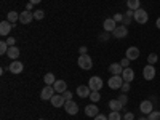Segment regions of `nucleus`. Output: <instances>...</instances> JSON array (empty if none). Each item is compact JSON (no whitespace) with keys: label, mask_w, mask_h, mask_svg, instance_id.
Returning <instances> with one entry per match:
<instances>
[{"label":"nucleus","mask_w":160,"mask_h":120,"mask_svg":"<svg viewBox=\"0 0 160 120\" xmlns=\"http://www.w3.org/2000/svg\"><path fill=\"white\" fill-rule=\"evenodd\" d=\"M139 5H141V2L139 0H127V7H128V10H138L139 8Z\"/></svg>","instance_id":"obj_23"},{"label":"nucleus","mask_w":160,"mask_h":120,"mask_svg":"<svg viewBox=\"0 0 160 120\" xmlns=\"http://www.w3.org/2000/svg\"><path fill=\"white\" fill-rule=\"evenodd\" d=\"M32 8H34V3H31V2H29L28 5H26V10H29V11H31Z\"/></svg>","instance_id":"obj_43"},{"label":"nucleus","mask_w":160,"mask_h":120,"mask_svg":"<svg viewBox=\"0 0 160 120\" xmlns=\"http://www.w3.org/2000/svg\"><path fill=\"white\" fill-rule=\"evenodd\" d=\"M7 56L10 58V59H18L19 58V48L15 45V47H10L8 48V51H7Z\"/></svg>","instance_id":"obj_21"},{"label":"nucleus","mask_w":160,"mask_h":120,"mask_svg":"<svg viewBox=\"0 0 160 120\" xmlns=\"http://www.w3.org/2000/svg\"><path fill=\"white\" fill-rule=\"evenodd\" d=\"M43 82H45L47 85H53V83L56 82V78H55V74H51V72L45 74V77H43Z\"/></svg>","instance_id":"obj_25"},{"label":"nucleus","mask_w":160,"mask_h":120,"mask_svg":"<svg viewBox=\"0 0 160 120\" xmlns=\"http://www.w3.org/2000/svg\"><path fill=\"white\" fill-rule=\"evenodd\" d=\"M157 61H158V56L155 55V53H151V55L148 56V62H149V64H152V66H154Z\"/></svg>","instance_id":"obj_31"},{"label":"nucleus","mask_w":160,"mask_h":120,"mask_svg":"<svg viewBox=\"0 0 160 120\" xmlns=\"http://www.w3.org/2000/svg\"><path fill=\"white\" fill-rule=\"evenodd\" d=\"M88 87L91 88V91H99L101 88H102V80L99 78V77H91L90 78V82H88Z\"/></svg>","instance_id":"obj_8"},{"label":"nucleus","mask_w":160,"mask_h":120,"mask_svg":"<svg viewBox=\"0 0 160 120\" xmlns=\"http://www.w3.org/2000/svg\"><path fill=\"white\" fill-rule=\"evenodd\" d=\"M139 111L142 112V114H151L152 111H154V102L151 101V99H144L141 104H139Z\"/></svg>","instance_id":"obj_7"},{"label":"nucleus","mask_w":160,"mask_h":120,"mask_svg":"<svg viewBox=\"0 0 160 120\" xmlns=\"http://www.w3.org/2000/svg\"><path fill=\"white\" fill-rule=\"evenodd\" d=\"M32 19H34V13H32V11L24 10L22 13H19V22H22V24H29Z\"/></svg>","instance_id":"obj_12"},{"label":"nucleus","mask_w":160,"mask_h":120,"mask_svg":"<svg viewBox=\"0 0 160 120\" xmlns=\"http://www.w3.org/2000/svg\"><path fill=\"white\" fill-rule=\"evenodd\" d=\"M38 120H45V118H38Z\"/></svg>","instance_id":"obj_47"},{"label":"nucleus","mask_w":160,"mask_h":120,"mask_svg":"<svg viewBox=\"0 0 160 120\" xmlns=\"http://www.w3.org/2000/svg\"><path fill=\"white\" fill-rule=\"evenodd\" d=\"M11 29H13V24L10 21H2V22H0V35H2V37H7Z\"/></svg>","instance_id":"obj_15"},{"label":"nucleus","mask_w":160,"mask_h":120,"mask_svg":"<svg viewBox=\"0 0 160 120\" xmlns=\"http://www.w3.org/2000/svg\"><path fill=\"white\" fill-rule=\"evenodd\" d=\"M114 21H115V22H122V21H123V15H120V13L114 15Z\"/></svg>","instance_id":"obj_38"},{"label":"nucleus","mask_w":160,"mask_h":120,"mask_svg":"<svg viewBox=\"0 0 160 120\" xmlns=\"http://www.w3.org/2000/svg\"><path fill=\"white\" fill-rule=\"evenodd\" d=\"M95 120H109V118L106 117V115H102V114H98V115L95 117Z\"/></svg>","instance_id":"obj_41"},{"label":"nucleus","mask_w":160,"mask_h":120,"mask_svg":"<svg viewBox=\"0 0 160 120\" xmlns=\"http://www.w3.org/2000/svg\"><path fill=\"white\" fill-rule=\"evenodd\" d=\"M53 88H55L56 93H59V95H62V93L68 90V83L64 82V80H56L55 83H53Z\"/></svg>","instance_id":"obj_17"},{"label":"nucleus","mask_w":160,"mask_h":120,"mask_svg":"<svg viewBox=\"0 0 160 120\" xmlns=\"http://www.w3.org/2000/svg\"><path fill=\"white\" fill-rule=\"evenodd\" d=\"M108 118H109V120H123V117L120 115V112H117V111H112V112L108 115Z\"/></svg>","instance_id":"obj_28"},{"label":"nucleus","mask_w":160,"mask_h":120,"mask_svg":"<svg viewBox=\"0 0 160 120\" xmlns=\"http://www.w3.org/2000/svg\"><path fill=\"white\" fill-rule=\"evenodd\" d=\"M62 96H64V99H72V93L66 90V91L62 93Z\"/></svg>","instance_id":"obj_39"},{"label":"nucleus","mask_w":160,"mask_h":120,"mask_svg":"<svg viewBox=\"0 0 160 120\" xmlns=\"http://www.w3.org/2000/svg\"><path fill=\"white\" fill-rule=\"evenodd\" d=\"M101 99V95H99V91H91V95H90V101L95 104V102H98Z\"/></svg>","instance_id":"obj_27"},{"label":"nucleus","mask_w":160,"mask_h":120,"mask_svg":"<svg viewBox=\"0 0 160 120\" xmlns=\"http://www.w3.org/2000/svg\"><path fill=\"white\" fill-rule=\"evenodd\" d=\"M133 19H135L138 24H146V22H148V19H149V15H148V11H146V10L138 8V10H135Z\"/></svg>","instance_id":"obj_2"},{"label":"nucleus","mask_w":160,"mask_h":120,"mask_svg":"<svg viewBox=\"0 0 160 120\" xmlns=\"http://www.w3.org/2000/svg\"><path fill=\"white\" fill-rule=\"evenodd\" d=\"M55 88H53V85H47V87H43V90H42V93H40V98H42L43 101H48V99H51L53 96H55Z\"/></svg>","instance_id":"obj_4"},{"label":"nucleus","mask_w":160,"mask_h":120,"mask_svg":"<svg viewBox=\"0 0 160 120\" xmlns=\"http://www.w3.org/2000/svg\"><path fill=\"white\" fill-rule=\"evenodd\" d=\"M8 21H10V22H16V21H19V13H16V11H10V13H8Z\"/></svg>","instance_id":"obj_26"},{"label":"nucleus","mask_w":160,"mask_h":120,"mask_svg":"<svg viewBox=\"0 0 160 120\" xmlns=\"http://www.w3.org/2000/svg\"><path fill=\"white\" fill-rule=\"evenodd\" d=\"M66 101H68V99H64V96L59 95V93H55V96L50 99V102H51L53 108H64Z\"/></svg>","instance_id":"obj_6"},{"label":"nucleus","mask_w":160,"mask_h":120,"mask_svg":"<svg viewBox=\"0 0 160 120\" xmlns=\"http://www.w3.org/2000/svg\"><path fill=\"white\" fill-rule=\"evenodd\" d=\"M75 93H77L80 98H90V95H91V88L87 87V85H78L77 90H75Z\"/></svg>","instance_id":"obj_13"},{"label":"nucleus","mask_w":160,"mask_h":120,"mask_svg":"<svg viewBox=\"0 0 160 120\" xmlns=\"http://www.w3.org/2000/svg\"><path fill=\"white\" fill-rule=\"evenodd\" d=\"M122 78H123V82H131L133 78H135V71H133L131 68H125L123 72H122Z\"/></svg>","instance_id":"obj_19"},{"label":"nucleus","mask_w":160,"mask_h":120,"mask_svg":"<svg viewBox=\"0 0 160 120\" xmlns=\"http://www.w3.org/2000/svg\"><path fill=\"white\" fill-rule=\"evenodd\" d=\"M149 120H160V112H157V111H152L151 114H149V117H148Z\"/></svg>","instance_id":"obj_32"},{"label":"nucleus","mask_w":160,"mask_h":120,"mask_svg":"<svg viewBox=\"0 0 160 120\" xmlns=\"http://www.w3.org/2000/svg\"><path fill=\"white\" fill-rule=\"evenodd\" d=\"M77 62H78V68L83 69V71H90L93 68V59L88 55H80Z\"/></svg>","instance_id":"obj_1"},{"label":"nucleus","mask_w":160,"mask_h":120,"mask_svg":"<svg viewBox=\"0 0 160 120\" xmlns=\"http://www.w3.org/2000/svg\"><path fill=\"white\" fill-rule=\"evenodd\" d=\"M109 32H102L101 35H99V40H101V42H108V40H109Z\"/></svg>","instance_id":"obj_34"},{"label":"nucleus","mask_w":160,"mask_h":120,"mask_svg":"<svg viewBox=\"0 0 160 120\" xmlns=\"http://www.w3.org/2000/svg\"><path fill=\"white\" fill-rule=\"evenodd\" d=\"M122 85H123L122 75H112V77L109 78V87H111V90H120V88H122Z\"/></svg>","instance_id":"obj_3"},{"label":"nucleus","mask_w":160,"mask_h":120,"mask_svg":"<svg viewBox=\"0 0 160 120\" xmlns=\"http://www.w3.org/2000/svg\"><path fill=\"white\" fill-rule=\"evenodd\" d=\"M130 88H131L130 83H128V82H123V85H122V88H120V90H122V93H128Z\"/></svg>","instance_id":"obj_35"},{"label":"nucleus","mask_w":160,"mask_h":120,"mask_svg":"<svg viewBox=\"0 0 160 120\" xmlns=\"http://www.w3.org/2000/svg\"><path fill=\"white\" fill-rule=\"evenodd\" d=\"M29 2H31V3H34V5H37V3L42 2V0H29Z\"/></svg>","instance_id":"obj_45"},{"label":"nucleus","mask_w":160,"mask_h":120,"mask_svg":"<svg viewBox=\"0 0 160 120\" xmlns=\"http://www.w3.org/2000/svg\"><path fill=\"white\" fill-rule=\"evenodd\" d=\"M85 114H87V117H93V118H95L99 114V109L96 108V104H88L85 108Z\"/></svg>","instance_id":"obj_18"},{"label":"nucleus","mask_w":160,"mask_h":120,"mask_svg":"<svg viewBox=\"0 0 160 120\" xmlns=\"http://www.w3.org/2000/svg\"><path fill=\"white\" fill-rule=\"evenodd\" d=\"M117 99H118V101H120V102H122V104H123V106H125V104H127V102H128V96H127V93H122V95H120V96H118V98H117Z\"/></svg>","instance_id":"obj_33"},{"label":"nucleus","mask_w":160,"mask_h":120,"mask_svg":"<svg viewBox=\"0 0 160 120\" xmlns=\"http://www.w3.org/2000/svg\"><path fill=\"white\" fill-rule=\"evenodd\" d=\"M125 58H128L130 61L138 59V58H139V50H138V47H130V48H127V55H125Z\"/></svg>","instance_id":"obj_14"},{"label":"nucleus","mask_w":160,"mask_h":120,"mask_svg":"<svg viewBox=\"0 0 160 120\" xmlns=\"http://www.w3.org/2000/svg\"><path fill=\"white\" fill-rule=\"evenodd\" d=\"M22 69H24V64L21 62V61H11L10 62V68H8V71L11 72V74H21L22 72Z\"/></svg>","instance_id":"obj_9"},{"label":"nucleus","mask_w":160,"mask_h":120,"mask_svg":"<svg viewBox=\"0 0 160 120\" xmlns=\"http://www.w3.org/2000/svg\"><path fill=\"white\" fill-rule=\"evenodd\" d=\"M112 35H114L115 38H125V37L128 35V29H127V26H125V24H122V26H117L115 31L112 32Z\"/></svg>","instance_id":"obj_10"},{"label":"nucleus","mask_w":160,"mask_h":120,"mask_svg":"<svg viewBox=\"0 0 160 120\" xmlns=\"http://www.w3.org/2000/svg\"><path fill=\"white\" fill-rule=\"evenodd\" d=\"M15 42H16V40L13 38V37H8V38H7V43H8V47H15Z\"/></svg>","instance_id":"obj_40"},{"label":"nucleus","mask_w":160,"mask_h":120,"mask_svg":"<svg viewBox=\"0 0 160 120\" xmlns=\"http://www.w3.org/2000/svg\"><path fill=\"white\" fill-rule=\"evenodd\" d=\"M8 43H7V40H2L0 42V55H7V51H8Z\"/></svg>","instance_id":"obj_29"},{"label":"nucleus","mask_w":160,"mask_h":120,"mask_svg":"<svg viewBox=\"0 0 160 120\" xmlns=\"http://www.w3.org/2000/svg\"><path fill=\"white\" fill-rule=\"evenodd\" d=\"M139 120H149V118H146V117H139Z\"/></svg>","instance_id":"obj_46"},{"label":"nucleus","mask_w":160,"mask_h":120,"mask_svg":"<svg viewBox=\"0 0 160 120\" xmlns=\"http://www.w3.org/2000/svg\"><path fill=\"white\" fill-rule=\"evenodd\" d=\"M123 120H135V114H133V112H127L123 115Z\"/></svg>","instance_id":"obj_37"},{"label":"nucleus","mask_w":160,"mask_h":120,"mask_svg":"<svg viewBox=\"0 0 160 120\" xmlns=\"http://www.w3.org/2000/svg\"><path fill=\"white\" fill-rule=\"evenodd\" d=\"M133 15H135V11H133V10H127V11H125V16H123L125 26H128V24L133 21Z\"/></svg>","instance_id":"obj_24"},{"label":"nucleus","mask_w":160,"mask_h":120,"mask_svg":"<svg viewBox=\"0 0 160 120\" xmlns=\"http://www.w3.org/2000/svg\"><path fill=\"white\" fill-rule=\"evenodd\" d=\"M109 72H111L112 75H122V72H123L122 64H120V62H114V64H111V66H109Z\"/></svg>","instance_id":"obj_20"},{"label":"nucleus","mask_w":160,"mask_h":120,"mask_svg":"<svg viewBox=\"0 0 160 120\" xmlns=\"http://www.w3.org/2000/svg\"><path fill=\"white\" fill-rule=\"evenodd\" d=\"M43 18H45V13H43V10H35V11H34V19L40 21V19H43Z\"/></svg>","instance_id":"obj_30"},{"label":"nucleus","mask_w":160,"mask_h":120,"mask_svg":"<svg viewBox=\"0 0 160 120\" xmlns=\"http://www.w3.org/2000/svg\"><path fill=\"white\" fill-rule=\"evenodd\" d=\"M64 111L68 112L69 115H75L78 112V104L74 102L72 99H68V101H66V104H64Z\"/></svg>","instance_id":"obj_5"},{"label":"nucleus","mask_w":160,"mask_h":120,"mask_svg":"<svg viewBox=\"0 0 160 120\" xmlns=\"http://www.w3.org/2000/svg\"><path fill=\"white\" fill-rule=\"evenodd\" d=\"M78 51H80V55H87L88 48H87V47H80V48H78Z\"/></svg>","instance_id":"obj_42"},{"label":"nucleus","mask_w":160,"mask_h":120,"mask_svg":"<svg viewBox=\"0 0 160 120\" xmlns=\"http://www.w3.org/2000/svg\"><path fill=\"white\" fill-rule=\"evenodd\" d=\"M120 64H122L123 69H125V68H130V59H128V58H123L122 61H120Z\"/></svg>","instance_id":"obj_36"},{"label":"nucleus","mask_w":160,"mask_h":120,"mask_svg":"<svg viewBox=\"0 0 160 120\" xmlns=\"http://www.w3.org/2000/svg\"><path fill=\"white\" fill-rule=\"evenodd\" d=\"M155 26H157V29H160V16L157 18V21H155Z\"/></svg>","instance_id":"obj_44"},{"label":"nucleus","mask_w":160,"mask_h":120,"mask_svg":"<svg viewBox=\"0 0 160 120\" xmlns=\"http://www.w3.org/2000/svg\"><path fill=\"white\" fill-rule=\"evenodd\" d=\"M155 74H157V72H155V68H154L152 64H148V66L142 69V75H144L146 80H154Z\"/></svg>","instance_id":"obj_11"},{"label":"nucleus","mask_w":160,"mask_h":120,"mask_svg":"<svg viewBox=\"0 0 160 120\" xmlns=\"http://www.w3.org/2000/svg\"><path fill=\"white\" fill-rule=\"evenodd\" d=\"M109 108H111V111L120 112V111H122V108H123V104L120 102L118 99H111V101H109Z\"/></svg>","instance_id":"obj_22"},{"label":"nucleus","mask_w":160,"mask_h":120,"mask_svg":"<svg viewBox=\"0 0 160 120\" xmlns=\"http://www.w3.org/2000/svg\"><path fill=\"white\" fill-rule=\"evenodd\" d=\"M102 28H104L106 32H114L115 28H117V24H115L114 18H108V19H106V21L102 22Z\"/></svg>","instance_id":"obj_16"}]
</instances>
